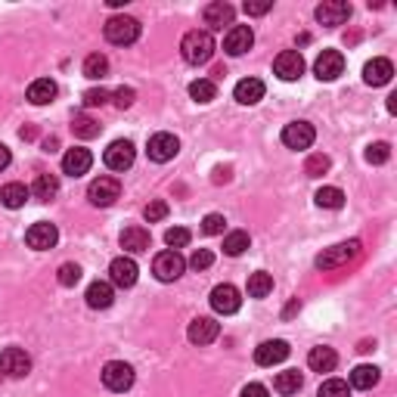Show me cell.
<instances>
[{"instance_id": "obj_7", "label": "cell", "mask_w": 397, "mask_h": 397, "mask_svg": "<svg viewBox=\"0 0 397 397\" xmlns=\"http://www.w3.org/2000/svg\"><path fill=\"white\" fill-rule=\"evenodd\" d=\"M137 277H140V267H137V261L131 255H121L115 258V261L109 264V280H112V286H118V289H131Z\"/></svg>"}, {"instance_id": "obj_34", "label": "cell", "mask_w": 397, "mask_h": 397, "mask_svg": "<svg viewBox=\"0 0 397 397\" xmlns=\"http://www.w3.org/2000/svg\"><path fill=\"white\" fill-rule=\"evenodd\" d=\"M273 292V277L270 273H264V270H258L248 277V295L252 298H267Z\"/></svg>"}, {"instance_id": "obj_38", "label": "cell", "mask_w": 397, "mask_h": 397, "mask_svg": "<svg viewBox=\"0 0 397 397\" xmlns=\"http://www.w3.org/2000/svg\"><path fill=\"white\" fill-rule=\"evenodd\" d=\"M190 239H192V233L186 230V226H171V230L165 233V242H168V248H171V252L186 248V246H190Z\"/></svg>"}, {"instance_id": "obj_15", "label": "cell", "mask_w": 397, "mask_h": 397, "mask_svg": "<svg viewBox=\"0 0 397 397\" xmlns=\"http://www.w3.org/2000/svg\"><path fill=\"white\" fill-rule=\"evenodd\" d=\"M273 71H277V78H282V81H298L304 75V56L298 50H282L277 59H273Z\"/></svg>"}, {"instance_id": "obj_9", "label": "cell", "mask_w": 397, "mask_h": 397, "mask_svg": "<svg viewBox=\"0 0 397 397\" xmlns=\"http://www.w3.org/2000/svg\"><path fill=\"white\" fill-rule=\"evenodd\" d=\"M56 239H59V230H56V224H50V221L31 224L28 233H25L28 248H35V252H47V248H53Z\"/></svg>"}, {"instance_id": "obj_40", "label": "cell", "mask_w": 397, "mask_h": 397, "mask_svg": "<svg viewBox=\"0 0 397 397\" xmlns=\"http://www.w3.org/2000/svg\"><path fill=\"white\" fill-rule=\"evenodd\" d=\"M329 165H332L329 156H323V152H317V156H311V159H307L304 174H307V177H323V174L329 171Z\"/></svg>"}, {"instance_id": "obj_29", "label": "cell", "mask_w": 397, "mask_h": 397, "mask_svg": "<svg viewBox=\"0 0 397 397\" xmlns=\"http://www.w3.org/2000/svg\"><path fill=\"white\" fill-rule=\"evenodd\" d=\"M28 196H31V190H28L25 183H6L4 190H0V202H4L6 208H13V212L25 205Z\"/></svg>"}, {"instance_id": "obj_39", "label": "cell", "mask_w": 397, "mask_h": 397, "mask_svg": "<svg viewBox=\"0 0 397 397\" xmlns=\"http://www.w3.org/2000/svg\"><path fill=\"white\" fill-rule=\"evenodd\" d=\"M56 280H59V286H66V289H71V286H78L81 282V267L78 264H62L59 267V273H56Z\"/></svg>"}, {"instance_id": "obj_3", "label": "cell", "mask_w": 397, "mask_h": 397, "mask_svg": "<svg viewBox=\"0 0 397 397\" xmlns=\"http://www.w3.org/2000/svg\"><path fill=\"white\" fill-rule=\"evenodd\" d=\"M357 255H360V242L357 239L338 242V246L323 248V255H317V267H320V270H338V267H345L347 261H354Z\"/></svg>"}, {"instance_id": "obj_10", "label": "cell", "mask_w": 397, "mask_h": 397, "mask_svg": "<svg viewBox=\"0 0 397 397\" xmlns=\"http://www.w3.org/2000/svg\"><path fill=\"white\" fill-rule=\"evenodd\" d=\"M0 372L10 379H22L31 372V357L22 347H6L4 354H0Z\"/></svg>"}, {"instance_id": "obj_51", "label": "cell", "mask_w": 397, "mask_h": 397, "mask_svg": "<svg viewBox=\"0 0 397 397\" xmlns=\"http://www.w3.org/2000/svg\"><path fill=\"white\" fill-rule=\"evenodd\" d=\"M388 112H397V93L388 96Z\"/></svg>"}, {"instance_id": "obj_24", "label": "cell", "mask_w": 397, "mask_h": 397, "mask_svg": "<svg viewBox=\"0 0 397 397\" xmlns=\"http://www.w3.org/2000/svg\"><path fill=\"white\" fill-rule=\"evenodd\" d=\"M87 307H93V311H106V307H112V301H115V289H112V282H103L96 280L87 286Z\"/></svg>"}, {"instance_id": "obj_20", "label": "cell", "mask_w": 397, "mask_h": 397, "mask_svg": "<svg viewBox=\"0 0 397 397\" xmlns=\"http://www.w3.org/2000/svg\"><path fill=\"white\" fill-rule=\"evenodd\" d=\"M289 357V345L282 338H273V342H264L255 347V363L258 367H277Z\"/></svg>"}, {"instance_id": "obj_50", "label": "cell", "mask_w": 397, "mask_h": 397, "mask_svg": "<svg viewBox=\"0 0 397 397\" xmlns=\"http://www.w3.org/2000/svg\"><path fill=\"white\" fill-rule=\"evenodd\" d=\"M10 161H13V156H10V149H6V146L0 143V171H6V168H10Z\"/></svg>"}, {"instance_id": "obj_36", "label": "cell", "mask_w": 397, "mask_h": 397, "mask_svg": "<svg viewBox=\"0 0 397 397\" xmlns=\"http://www.w3.org/2000/svg\"><path fill=\"white\" fill-rule=\"evenodd\" d=\"M313 199H317L320 208H332V212L345 205V192L338 190V186H323V190H317V196Z\"/></svg>"}, {"instance_id": "obj_21", "label": "cell", "mask_w": 397, "mask_h": 397, "mask_svg": "<svg viewBox=\"0 0 397 397\" xmlns=\"http://www.w3.org/2000/svg\"><path fill=\"white\" fill-rule=\"evenodd\" d=\"M391 75H394V66H391V59H385V56H376V59H369L367 66H363V81H367L369 87L388 84Z\"/></svg>"}, {"instance_id": "obj_14", "label": "cell", "mask_w": 397, "mask_h": 397, "mask_svg": "<svg viewBox=\"0 0 397 397\" xmlns=\"http://www.w3.org/2000/svg\"><path fill=\"white\" fill-rule=\"evenodd\" d=\"M313 75L320 81H335L345 75V56L338 50H323L317 56V62H313Z\"/></svg>"}, {"instance_id": "obj_27", "label": "cell", "mask_w": 397, "mask_h": 397, "mask_svg": "<svg viewBox=\"0 0 397 397\" xmlns=\"http://www.w3.org/2000/svg\"><path fill=\"white\" fill-rule=\"evenodd\" d=\"M56 93H59V87H56L50 78H38V81H31V87H28V103L47 106V103L56 100Z\"/></svg>"}, {"instance_id": "obj_25", "label": "cell", "mask_w": 397, "mask_h": 397, "mask_svg": "<svg viewBox=\"0 0 397 397\" xmlns=\"http://www.w3.org/2000/svg\"><path fill=\"white\" fill-rule=\"evenodd\" d=\"M264 81L258 78H242L236 84V91H233V96H236V103H242V106H255V103L264 100Z\"/></svg>"}, {"instance_id": "obj_8", "label": "cell", "mask_w": 397, "mask_h": 397, "mask_svg": "<svg viewBox=\"0 0 397 397\" xmlns=\"http://www.w3.org/2000/svg\"><path fill=\"white\" fill-rule=\"evenodd\" d=\"M146 152H149L152 161H159V165H165V161H171L177 152H180V140H177L174 134H152L149 137V146H146Z\"/></svg>"}, {"instance_id": "obj_19", "label": "cell", "mask_w": 397, "mask_h": 397, "mask_svg": "<svg viewBox=\"0 0 397 397\" xmlns=\"http://www.w3.org/2000/svg\"><path fill=\"white\" fill-rule=\"evenodd\" d=\"M186 335H190L192 345H212L221 335V323L212 317H196L190 323V329H186Z\"/></svg>"}, {"instance_id": "obj_12", "label": "cell", "mask_w": 397, "mask_h": 397, "mask_svg": "<svg viewBox=\"0 0 397 397\" xmlns=\"http://www.w3.org/2000/svg\"><path fill=\"white\" fill-rule=\"evenodd\" d=\"M212 307L217 313H224V317H230V313H236L242 307V295L236 286H230V282H221V286L212 289Z\"/></svg>"}, {"instance_id": "obj_41", "label": "cell", "mask_w": 397, "mask_h": 397, "mask_svg": "<svg viewBox=\"0 0 397 397\" xmlns=\"http://www.w3.org/2000/svg\"><path fill=\"white\" fill-rule=\"evenodd\" d=\"M351 394V388L342 379H326V382L320 385V397H347Z\"/></svg>"}, {"instance_id": "obj_42", "label": "cell", "mask_w": 397, "mask_h": 397, "mask_svg": "<svg viewBox=\"0 0 397 397\" xmlns=\"http://www.w3.org/2000/svg\"><path fill=\"white\" fill-rule=\"evenodd\" d=\"M388 159H391V146H388V143L367 146V161H369V165H385Z\"/></svg>"}, {"instance_id": "obj_26", "label": "cell", "mask_w": 397, "mask_h": 397, "mask_svg": "<svg viewBox=\"0 0 397 397\" xmlns=\"http://www.w3.org/2000/svg\"><path fill=\"white\" fill-rule=\"evenodd\" d=\"M338 363V354L332 351V347L320 345V347H311V354H307V367L313 372H332Z\"/></svg>"}, {"instance_id": "obj_11", "label": "cell", "mask_w": 397, "mask_h": 397, "mask_svg": "<svg viewBox=\"0 0 397 397\" xmlns=\"http://www.w3.org/2000/svg\"><path fill=\"white\" fill-rule=\"evenodd\" d=\"M134 143L131 140H115L109 146L106 152H103V161H106L109 171H127V168L134 165Z\"/></svg>"}, {"instance_id": "obj_47", "label": "cell", "mask_w": 397, "mask_h": 397, "mask_svg": "<svg viewBox=\"0 0 397 397\" xmlns=\"http://www.w3.org/2000/svg\"><path fill=\"white\" fill-rule=\"evenodd\" d=\"M224 214H208L205 221H202V233H208V236H217V233H224Z\"/></svg>"}, {"instance_id": "obj_32", "label": "cell", "mask_w": 397, "mask_h": 397, "mask_svg": "<svg viewBox=\"0 0 397 397\" xmlns=\"http://www.w3.org/2000/svg\"><path fill=\"white\" fill-rule=\"evenodd\" d=\"M109 75V59L103 53H91L84 59V78H91V81H103Z\"/></svg>"}, {"instance_id": "obj_44", "label": "cell", "mask_w": 397, "mask_h": 397, "mask_svg": "<svg viewBox=\"0 0 397 397\" xmlns=\"http://www.w3.org/2000/svg\"><path fill=\"white\" fill-rule=\"evenodd\" d=\"M109 100H112V93L106 91V87H93V91H87V93H84V106H87V109L106 106Z\"/></svg>"}, {"instance_id": "obj_48", "label": "cell", "mask_w": 397, "mask_h": 397, "mask_svg": "<svg viewBox=\"0 0 397 397\" xmlns=\"http://www.w3.org/2000/svg\"><path fill=\"white\" fill-rule=\"evenodd\" d=\"M273 10V0H248L246 4V13L248 16H264V13H270Z\"/></svg>"}, {"instance_id": "obj_33", "label": "cell", "mask_w": 397, "mask_h": 397, "mask_svg": "<svg viewBox=\"0 0 397 397\" xmlns=\"http://www.w3.org/2000/svg\"><path fill=\"white\" fill-rule=\"evenodd\" d=\"M248 246H252V239H248L246 230H233V233H226V239H224V252L230 258H239Z\"/></svg>"}, {"instance_id": "obj_45", "label": "cell", "mask_w": 397, "mask_h": 397, "mask_svg": "<svg viewBox=\"0 0 397 397\" xmlns=\"http://www.w3.org/2000/svg\"><path fill=\"white\" fill-rule=\"evenodd\" d=\"M212 264H214V255L208 252V248H196V252H192V258H190V267H192V270H208Z\"/></svg>"}, {"instance_id": "obj_5", "label": "cell", "mask_w": 397, "mask_h": 397, "mask_svg": "<svg viewBox=\"0 0 397 397\" xmlns=\"http://www.w3.org/2000/svg\"><path fill=\"white\" fill-rule=\"evenodd\" d=\"M183 270H186V261L180 258V252H159L156 255V261H152V273H156V280L161 282H177L183 277Z\"/></svg>"}, {"instance_id": "obj_13", "label": "cell", "mask_w": 397, "mask_h": 397, "mask_svg": "<svg viewBox=\"0 0 397 397\" xmlns=\"http://www.w3.org/2000/svg\"><path fill=\"white\" fill-rule=\"evenodd\" d=\"M313 125H307V121H292V125L282 127V143L289 146V149H311L313 146Z\"/></svg>"}, {"instance_id": "obj_49", "label": "cell", "mask_w": 397, "mask_h": 397, "mask_svg": "<svg viewBox=\"0 0 397 397\" xmlns=\"http://www.w3.org/2000/svg\"><path fill=\"white\" fill-rule=\"evenodd\" d=\"M242 397H270V391H267L264 385L252 382V385H246V388H242Z\"/></svg>"}, {"instance_id": "obj_28", "label": "cell", "mask_w": 397, "mask_h": 397, "mask_svg": "<svg viewBox=\"0 0 397 397\" xmlns=\"http://www.w3.org/2000/svg\"><path fill=\"white\" fill-rule=\"evenodd\" d=\"M59 192V177L56 174H38V180L31 183V196L38 202H50Z\"/></svg>"}, {"instance_id": "obj_16", "label": "cell", "mask_w": 397, "mask_h": 397, "mask_svg": "<svg viewBox=\"0 0 397 397\" xmlns=\"http://www.w3.org/2000/svg\"><path fill=\"white\" fill-rule=\"evenodd\" d=\"M351 19V4H345V0H326V4L317 6V22L320 25H345V22Z\"/></svg>"}, {"instance_id": "obj_46", "label": "cell", "mask_w": 397, "mask_h": 397, "mask_svg": "<svg viewBox=\"0 0 397 397\" xmlns=\"http://www.w3.org/2000/svg\"><path fill=\"white\" fill-rule=\"evenodd\" d=\"M112 100H115L118 109H131L134 100H137V93H134V87H118V91L112 93Z\"/></svg>"}, {"instance_id": "obj_2", "label": "cell", "mask_w": 397, "mask_h": 397, "mask_svg": "<svg viewBox=\"0 0 397 397\" xmlns=\"http://www.w3.org/2000/svg\"><path fill=\"white\" fill-rule=\"evenodd\" d=\"M103 35H106L109 44L127 47L140 38V22H137L134 16H112L106 25H103Z\"/></svg>"}, {"instance_id": "obj_1", "label": "cell", "mask_w": 397, "mask_h": 397, "mask_svg": "<svg viewBox=\"0 0 397 397\" xmlns=\"http://www.w3.org/2000/svg\"><path fill=\"white\" fill-rule=\"evenodd\" d=\"M180 56L190 66H205L208 59L214 56V38L212 31H186L180 40Z\"/></svg>"}, {"instance_id": "obj_22", "label": "cell", "mask_w": 397, "mask_h": 397, "mask_svg": "<svg viewBox=\"0 0 397 397\" xmlns=\"http://www.w3.org/2000/svg\"><path fill=\"white\" fill-rule=\"evenodd\" d=\"M91 165H93V156H91V149H84V146H75V149H69L66 156H62V171L71 174V177L87 174Z\"/></svg>"}, {"instance_id": "obj_31", "label": "cell", "mask_w": 397, "mask_h": 397, "mask_svg": "<svg viewBox=\"0 0 397 397\" xmlns=\"http://www.w3.org/2000/svg\"><path fill=\"white\" fill-rule=\"evenodd\" d=\"M379 385V369L376 367H354L351 369V388H357V391H369V388Z\"/></svg>"}, {"instance_id": "obj_37", "label": "cell", "mask_w": 397, "mask_h": 397, "mask_svg": "<svg viewBox=\"0 0 397 397\" xmlns=\"http://www.w3.org/2000/svg\"><path fill=\"white\" fill-rule=\"evenodd\" d=\"M190 96L196 103H212L217 96V84L214 81H208V78H199V81H192L190 84Z\"/></svg>"}, {"instance_id": "obj_43", "label": "cell", "mask_w": 397, "mask_h": 397, "mask_svg": "<svg viewBox=\"0 0 397 397\" xmlns=\"http://www.w3.org/2000/svg\"><path fill=\"white\" fill-rule=\"evenodd\" d=\"M143 217L149 224H156V221H165L168 217V202L165 199H156V202H149V205L143 208Z\"/></svg>"}, {"instance_id": "obj_30", "label": "cell", "mask_w": 397, "mask_h": 397, "mask_svg": "<svg viewBox=\"0 0 397 397\" xmlns=\"http://www.w3.org/2000/svg\"><path fill=\"white\" fill-rule=\"evenodd\" d=\"M301 385H304V379H301V372H298V369H286V372H280V376L273 379V388H277L282 397L298 394V391H301Z\"/></svg>"}, {"instance_id": "obj_17", "label": "cell", "mask_w": 397, "mask_h": 397, "mask_svg": "<svg viewBox=\"0 0 397 397\" xmlns=\"http://www.w3.org/2000/svg\"><path fill=\"white\" fill-rule=\"evenodd\" d=\"M233 4H226V0H214V4H208L205 10H202V22H205L212 31H221L224 25H233Z\"/></svg>"}, {"instance_id": "obj_6", "label": "cell", "mask_w": 397, "mask_h": 397, "mask_svg": "<svg viewBox=\"0 0 397 397\" xmlns=\"http://www.w3.org/2000/svg\"><path fill=\"white\" fill-rule=\"evenodd\" d=\"M103 385L115 394H125L134 385V367H127L125 360H112L103 367Z\"/></svg>"}, {"instance_id": "obj_23", "label": "cell", "mask_w": 397, "mask_h": 397, "mask_svg": "<svg viewBox=\"0 0 397 397\" xmlns=\"http://www.w3.org/2000/svg\"><path fill=\"white\" fill-rule=\"evenodd\" d=\"M121 248L125 252H131V255H140V252H149V230L146 226H125L121 230Z\"/></svg>"}, {"instance_id": "obj_4", "label": "cell", "mask_w": 397, "mask_h": 397, "mask_svg": "<svg viewBox=\"0 0 397 397\" xmlns=\"http://www.w3.org/2000/svg\"><path fill=\"white\" fill-rule=\"evenodd\" d=\"M87 199H91V205H96V208L115 205L121 199V183L115 177H96V180L87 186Z\"/></svg>"}, {"instance_id": "obj_35", "label": "cell", "mask_w": 397, "mask_h": 397, "mask_svg": "<svg viewBox=\"0 0 397 397\" xmlns=\"http://www.w3.org/2000/svg\"><path fill=\"white\" fill-rule=\"evenodd\" d=\"M71 131H75V137H81V140H93V137H100V121H93L91 115H75Z\"/></svg>"}, {"instance_id": "obj_18", "label": "cell", "mask_w": 397, "mask_h": 397, "mask_svg": "<svg viewBox=\"0 0 397 397\" xmlns=\"http://www.w3.org/2000/svg\"><path fill=\"white\" fill-rule=\"evenodd\" d=\"M252 44H255V31L248 25H233L230 31H226V38H224V50L230 56L248 53L252 50Z\"/></svg>"}]
</instances>
